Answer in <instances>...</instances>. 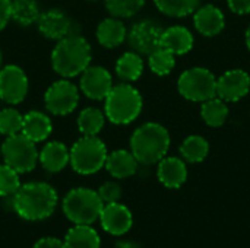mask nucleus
<instances>
[{"mask_svg":"<svg viewBox=\"0 0 250 248\" xmlns=\"http://www.w3.org/2000/svg\"><path fill=\"white\" fill-rule=\"evenodd\" d=\"M57 206V193L47 183H26L12 196L13 210L25 221H42L53 215Z\"/></svg>","mask_w":250,"mask_h":248,"instance_id":"nucleus-1","label":"nucleus"},{"mask_svg":"<svg viewBox=\"0 0 250 248\" xmlns=\"http://www.w3.org/2000/svg\"><path fill=\"white\" fill-rule=\"evenodd\" d=\"M107 146L97 136H83L78 139L70 149V165L81 175L98 172L107 159Z\"/></svg>","mask_w":250,"mask_h":248,"instance_id":"nucleus-6","label":"nucleus"},{"mask_svg":"<svg viewBox=\"0 0 250 248\" xmlns=\"http://www.w3.org/2000/svg\"><path fill=\"white\" fill-rule=\"evenodd\" d=\"M245 39H246V45H248V50L250 51V25H249V28L246 29V35H245Z\"/></svg>","mask_w":250,"mask_h":248,"instance_id":"nucleus-38","label":"nucleus"},{"mask_svg":"<svg viewBox=\"0 0 250 248\" xmlns=\"http://www.w3.org/2000/svg\"><path fill=\"white\" fill-rule=\"evenodd\" d=\"M177 89L183 98L193 102H204L217 96V77L209 69L192 67L180 75Z\"/></svg>","mask_w":250,"mask_h":248,"instance_id":"nucleus-7","label":"nucleus"},{"mask_svg":"<svg viewBox=\"0 0 250 248\" xmlns=\"http://www.w3.org/2000/svg\"><path fill=\"white\" fill-rule=\"evenodd\" d=\"M34 248H67L64 241L59 240V238H53V237H45L41 238L35 243Z\"/></svg>","mask_w":250,"mask_h":248,"instance_id":"nucleus-37","label":"nucleus"},{"mask_svg":"<svg viewBox=\"0 0 250 248\" xmlns=\"http://www.w3.org/2000/svg\"><path fill=\"white\" fill-rule=\"evenodd\" d=\"M1 61H3V56H1V51H0V66H1Z\"/></svg>","mask_w":250,"mask_h":248,"instance_id":"nucleus-39","label":"nucleus"},{"mask_svg":"<svg viewBox=\"0 0 250 248\" xmlns=\"http://www.w3.org/2000/svg\"><path fill=\"white\" fill-rule=\"evenodd\" d=\"M154 3L157 9L167 16L185 18L199 7L201 0H154Z\"/></svg>","mask_w":250,"mask_h":248,"instance_id":"nucleus-29","label":"nucleus"},{"mask_svg":"<svg viewBox=\"0 0 250 248\" xmlns=\"http://www.w3.org/2000/svg\"><path fill=\"white\" fill-rule=\"evenodd\" d=\"M38 161L48 172H59L70 162V152L62 142H48L38 153Z\"/></svg>","mask_w":250,"mask_h":248,"instance_id":"nucleus-20","label":"nucleus"},{"mask_svg":"<svg viewBox=\"0 0 250 248\" xmlns=\"http://www.w3.org/2000/svg\"><path fill=\"white\" fill-rule=\"evenodd\" d=\"M157 175L160 183L167 189H179L188 180V168L182 158L164 156L158 162Z\"/></svg>","mask_w":250,"mask_h":248,"instance_id":"nucleus-17","label":"nucleus"},{"mask_svg":"<svg viewBox=\"0 0 250 248\" xmlns=\"http://www.w3.org/2000/svg\"><path fill=\"white\" fill-rule=\"evenodd\" d=\"M176 56L170 53L168 50L158 47L148 56V66L152 70V73L158 76H167L173 72L176 66Z\"/></svg>","mask_w":250,"mask_h":248,"instance_id":"nucleus-30","label":"nucleus"},{"mask_svg":"<svg viewBox=\"0 0 250 248\" xmlns=\"http://www.w3.org/2000/svg\"><path fill=\"white\" fill-rule=\"evenodd\" d=\"M0 155L4 159V164L19 174L32 171L38 161V151L35 143L22 133L7 136L0 148Z\"/></svg>","mask_w":250,"mask_h":248,"instance_id":"nucleus-8","label":"nucleus"},{"mask_svg":"<svg viewBox=\"0 0 250 248\" xmlns=\"http://www.w3.org/2000/svg\"><path fill=\"white\" fill-rule=\"evenodd\" d=\"M201 117L209 127H221L229 118V107L226 101L218 96H214L202 102Z\"/></svg>","mask_w":250,"mask_h":248,"instance_id":"nucleus-25","label":"nucleus"},{"mask_svg":"<svg viewBox=\"0 0 250 248\" xmlns=\"http://www.w3.org/2000/svg\"><path fill=\"white\" fill-rule=\"evenodd\" d=\"M28 94V77L25 72L15 66L9 64L0 70V99L15 105L25 99Z\"/></svg>","mask_w":250,"mask_h":248,"instance_id":"nucleus-11","label":"nucleus"},{"mask_svg":"<svg viewBox=\"0 0 250 248\" xmlns=\"http://www.w3.org/2000/svg\"><path fill=\"white\" fill-rule=\"evenodd\" d=\"M193 25L204 37H217L226 26V18L221 9L214 4H205L193 12Z\"/></svg>","mask_w":250,"mask_h":248,"instance_id":"nucleus-15","label":"nucleus"},{"mask_svg":"<svg viewBox=\"0 0 250 248\" xmlns=\"http://www.w3.org/2000/svg\"><path fill=\"white\" fill-rule=\"evenodd\" d=\"M12 19V0H0V31Z\"/></svg>","mask_w":250,"mask_h":248,"instance_id":"nucleus-35","label":"nucleus"},{"mask_svg":"<svg viewBox=\"0 0 250 248\" xmlns=\"http://www.w3.org/2000/svg\"><path fill=\"white\" fill-rule=\"evenodd\" d=\"M53 130L51 120L40 111H29L23 115V124L21 133L34 143L44 142Z\"/></svg>","mask_w":250,"mask_h":248,"instance_id":"nucleus-21","label":"nucleus"},{"mask_svg":"<svg viewBox=\"0 0 250 248\" xmlns=\"http://www.w3.org/2000/svg\"><path fill=\"white\" fill-rule=\"evenodd\" d=\"M19 187H21L19 172L6 164L0 165V196L1 197L13 196Z\"/></svg>","mask_w":250,"mask_h":248,"instance_id":"nucleus-33","label":"nucleus"},{"mask_svg":"<svg viewBox=\"0 0 250 248\" xmlns=\"http://www.w3.org/2000/svg\"><path fill=\"white\" fill-rule=\"evenodd\" d=\"M23 115L15 108H4L0 111V133L4 136L18 134L22 130Z\"/></svg>","mask_w":250,"mask_h":248,"instance_id":"nucleus-32","label":"nucleus"},{"mask_svg":"<svg viewBox=\"0 0 250 248\" xmlns=\"http://www.w3.org/2000/svg\"><path fill=\"white\" fill-rule=\"evenodd\" d=\"M145 4V0H105L107 10L114 18H132Z\"/></svg>","mask_w":250,"mask_h":248,"instance_id":"nucleus-31","label":"nucleus"},{"mask_svg":"<svg viewBox=\"0 0 250 248\" xmlns=\"http://www.w3.org/2000/svg\"><path fill=\"white\" fill-rule=\"evenodd\" d=\"M170 133L158 123H145L130 137V152L142 165L160 162L170 149Z\"/></svg>","mask_w":250,"mask_h":248,"instance_id":"nucleus-3","label":"nucleus"},{"mask_svg":"<svg viewBox=\"0 0 250 248\" xmlns=\"http://www.w3.org/2000/svg\"><path fill=\"white\" fill-rule=\"evenodd\" d=\"M100 221H101L104 231L111 235L126 234L132 228V224H133L130 210L119 202L104 205L101 215H100Z\"/></svg>","mask_w":250,"mask_h":248,"instance_id":"nucleus-14","label":"nucleus"},{"mask_svg":"<svg viewBox=\"0 0 250 248\" xmlns=\"http://www.w3.org/2000/svg\"><path fill=\"white\" fill-rule=\"evenodd\" d=\"M163 31V26L152 19L139 20L133 23L127 34L129 45L133 48L135 53L149 56L154 50L160 47Z\"/></svg>","mask_w":250,"mask_h":248,"instance_id":"nucleus-10","label":"nucleus"},{"mask_svg":"<svg viewBox=\"0 0 250 248\" xmlns=\"http://www.w3.org/2000/svg\"><path fill=\"white\" fill-rule=\"evenodd\" d=\"M138 165L139 162L136 161V158L130 151L117 149L107 155L104 167L107 168L110 175H113L117 180H123L135 175L138 171Z\"/></svg>","mask_w":250,"mask_h":248,"instance_id":"nucleus-19","label":"nucleus"},{"mask_svg":"<svg viewBox=\"0 0 250 248\" xmlns=\"http://www.w3.org/2000/svg\"><path fill=\"white\" fill-rule=\"evenodd\" d=\"M45 108L53 115H67L78 107L79 91L69 80H57L44 94Z\"/></svg>","mask_w":250,"mask_h":248,"instance_id":"nucleus-9","label":"nucleus"},{"mask_svg":"<svg viewBox=\"0 0 250 248\" xmlns=\"http://www.w3.org/2000/svg\"><path fill=\"white\" fill-rule=\"evenodd\" d=\"M97 193H98V196L104 205L114 203V202H119V199L122 197V187L117 183L107 181L100 187V190Z\"/></svg>","mask_w":250,"mask_h":248,"instance_id":"nucleus-34","label":"nucleus"},{"mask_svg":"<svg viewBox=\"0 0 250 248\" xmlns=\"http://www.w3.org/2000/svg\"><path fill=\"white\" fill-rule=\"evenodd\" d=\"M127 38V29L119 18H107L97 28V39L105 48H116Z\"/></svg>","mask_w":250,"mask_h":248,"instance_id":"nucleus-22","label":"nucleus"},{"mask_svg":"<svg viewBox=\"0 0 250 248\" xmlns=\"http://www.w3.org/2000/svg\"><path fill=\"white\" fill-rule=\"evenodd\" d=\"M67 248H100V235L89 225H75L64 237Z\"/></svg>","mask_w":250,"mask_h":248,"instance_id":"nucleus-23","label":"nucleus"},{"mask_svg":"<svg viewBox=\"0 0 250 248\" xmlns=\"http://www.w3.org/2000/svg\"><path fill=\"white\" fill-rule=\"evenodd\" d=\"M81 75V91L89 99H105V96L114 86L110 72L101 66H88Z\"/></svg>","mask_w":250,"mask_h":248,"instance_id":"nucleus-13","label":"nucleus"},{"mask_svg":"<svg viewBox=\"0 0 250 248\" xmlns=\"http://www.w3.org/2000/svg\"><path fill=\"white\" fill-rule=\"evenodd\" d=\"M250 91V76L242 69L224 72L217 79V96L226 102H237Z\"/></svg>","mask_w":250,"mask_h":248,"instance_id":"nucleus-12","label":"nucleus"},{"mask_svg":"<svg viewBox=\"0 0 250 248\" xmlns=\"http://www.w3.org/2000/svg\"><path fill=\"white\" fill-rule=\"evenodd\" d=\"M116 73L123 82H135L144 73V60L141 54L127 51L116 63Z\"/></svg>","mask_w":250,"mask_h":248,"instance_id":"nucleus-24","label":"nucleus"},{"mask_svg":"<svg viewBox=\"0 0 250 248\" xmlns=\"http://www.w3.org/2000/svg\"><path fill=\"white\" fill-rule=\"evenodd\" d=\"M142 104V96L135 86L129 83L116 85L105 96V117L114 124H129L139 117Z\"/></svg>","mask_w":250,"mask_h":248,"instance_id":"nucleus-4","label":"nucleus"},{"mask_svg":"<svg viewBox=\"0 0 250 248\" xmlns=\"http://www.w3.org/2000/svg\"><path fill=\"white\" fill-rule=\"evenodd\" d=\"M105 123V115L103 111L94 107H88L81 111L78 117V127L83 136H97Z\"/></svg>","mask_w":250,"mask_h":248,"instance_id":"nucleus-27","label":"nucleus"},{"mask_svg":"<svg viewBox=\"0 0 250 248\" xmlns=\"http://www.w3.org/2000/svg\"><path fill=\"white\" fill-rule=\"evenodd\" d=\"M193 44H195V38L192 32L182 25L170 26L164 29L160 41V47L168 50L174 56H183L189 53L193 48Z\"/></svg>","mask_w":250,"mask_h":248,"instance_id":"nucleus-18","label":"nucleus"},{"mask_svg":"<svg viewBox=\"0 0 250 248\" xmlns=\"http://www.w3.org/2000/svg\"><path fill=\"white\" fill-rule=\"evenodd\" d=\"M103 208L104 203L98 193L86 187L73 189L63 199V213L75 225L94 224L100 219Z\"/></svg>","mask_w":250,"mask_h":248,"instance_id":"nucleus-5","label":"nucleus"},{"mask_svg":"<svg viewBox=\"0 0 250 248\" xmlns=\"http://www.w3.org/2000/svg\"><path fill=\"white\" fill-rule=\"evenodd\" d=\"M37 23H38L40 32L48 39L59 41V39L70 35L72 20L69 19V16L64 12H62L59 9H51V10L41 13Z\"/></svg>","mask_w":250,"mask_h":248,"instance_id":"nucleus-16","label":"nucleus"},{"mask_svg":"<svg viewBox=\"0 0 250 248\" xmlns=\"http://www.w3.org/2000/svg\"><path fill=\"white\" fill-rule=\"evenodd\" d=\"M229 7L236 15H249L250 0H227Z\"/></svg>","mask_w":250,"mask_h":248,"instance_id":"nucleus-36","label":"nucleus"},{"mask_svg":"<svg viewBox=\"0 0 250 248\" xmlns=\"http://www.w3.org/2000/svg\"><path fill=\"white\" fill-rule=\"evenodd\" d=\"M180 153H182V158L186 162L199 164V162H202L208 156V153H209V143L202 136H198V134L188 136L183 140V143L180 145Z\"/></svg>","mask_w":250,"mask_h":248,"instance_id":"nucleus-26","label":"nucleus"},{"mask_svg":"<svg viewBox=\"0 0 250 248\" xmlns=\"http://www.w3.org/2000/svg\"><path fill=\"white\" fill-rule=\"evenodd\" d=\"M41 12L35 0H12V19L22 26L38 20Z\"/></svg>","mask_w":250,"mask_h":248,"instance_id":"nucleus-28","label":"nucleus"},{"mask_svg":"<svg viewBox=\"0 0 250 248\" xmlns=\"http://www.w3.org/2000/svg\"><path fill=\"white\" fill-rule=\"evenodd\" d=\"M91 57V45L83 37L67 35L57 41L51 53V64L60 76L75 77L89 66Z\"/></svg>","mask_w":250,"mask_h":248,"instance_id":"nucleus-2","label":"nucleus"}]
</instances>
